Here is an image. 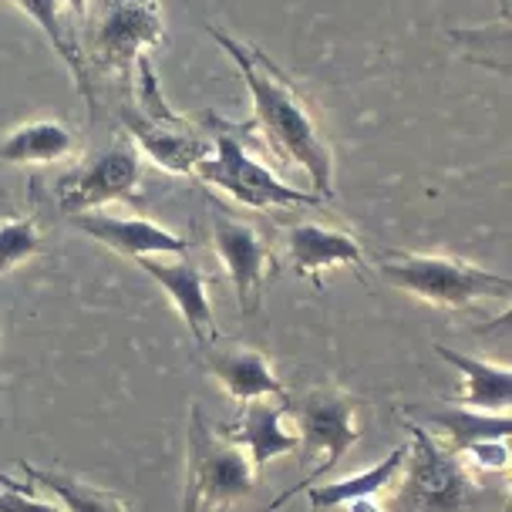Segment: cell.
Wrapping results in <instances>:
<instances>
[{
	"label": "cell",
	"mask_w": 512,
	"mask_h": 512,
	"mask_svg": "<svg viewBox=\"0 0 512 512\" xmlns=\"http://www.w3.org/2000/svg\"><path fill=\"white\" fill-rule=\"evenodd\" d=\"M0 512H64L34 496V489H0Z\"/></svg>",
	"instance_id": "obj_24"
},
{
	"label": "cell",
	"mask_w": 512,
	"mask_h": 512,
	"mask_svg": "<svg viewBox=\"0 0 512 512\" xmlns=\"http://www.w3.org/2000/svg\"><path fill=\"white\" fill-rule=\"evenodd\" d=\"M209 38L223 48V54L243 75L253 98V125L263 132L270 149L304 172L314 196L334 199V152L304 95L260 48L226 31H216V27H209Z\"/></svg>",
	"instance_id": "obj_1"
},
{
	"label": "cell",
	"mask_w": 512,
	"mask_h": 512,
	"mask_svg": "<svg viewBox=\"0 0 512 512\" xmlns=\"http://www.w3.org/2000/svg\"><path fill=\"white\" fill-rule=\"evenodd\" d=\"M68 219L78 233L91 236L95 243L108 246L112 253L128 256V260H145V256H186L189 250L186 236L145 216L91 209V213H78Z\"/></svg>",
	"instance_id": "obj_11"
},
{
	"label": "cell",
	"mask_w": 512,
	"mask_h": 512,
	"mask_svg": "<svg viewBox=\"0 0 512 512\" xmlns=\"http://www.w3.org/2000/svg\"><path fill=\"white\" fill-rule=\"evenodd\" d=\"M408 415H415L418 422H422V428H435V432L442 435L445 448H452L455 455L475 442L509 438L512 432L509 411H475L462 405H442V408L411 405Z\"/></svg>",
	"instance_id": "obj_18"
},
{
	"label": "cell",
	"mask_w": 512,
	"mask_h": 512,
	"mask_svg": "<svg viewBox=\"0 0 512 512\" xmlns=\"http://www.w3.org/2000/svg\"><path fill=\"white\" fill-rule=\"evenodd\" d=\"M88 38L95 61L115 71H135V64L152 58L166 41V14L159 0H105Z\"/></svg>",
	"instance_id": "obj_9"
},
{
	"label": "cell",
	"mask_w": 512,
	"mask_h": 512,
	"mask_svg": "<svg viewBox=\"0 0 512 512\" xmlns=\"http://www.w3.org/2000/svg\"><path fill=\"white\" fill-rule=\"evenodd\" d=\"M213 253L223 263V273L236 294V307L243 314H256L263 307V294H267V280L273 270L270 246L260 230L236 216H219L213 226Z\"/></svg>",
	"instance_id": "obj_10"
},
{
	"label": "cell",
	"mask_w": 512,
	"mask_h": 512,
	"mask_svg": "<svg viewBox=\"0 0 512 512\" xmlns=\"http://www.w3.org/2000/svg\"><path fill=\"white\" fill-rule=\"evenodd\" d=\"M78 152V135L61 118H27L0 135V169L4 166H54Z\"/></svg>",
	"instance_id": "obj_15"
},
{
	"label": "cell",
	"mask_w": 512,
	"mask_h": 512,
	"mask_svg": "<svg viewBox=\"0 0 512 512\" xmlns=\"http://www.w3.org/2000/svg\"><path fill=\"white\" fill-rule=\"evenodd\" d=\"M58 4H61L64 17H68L71 24H75V21H85V17L91 14V0H58Z\"/></svg>",
	"instance_id": "obj_25"
},
{
	"label": "cell",
	"mask_w": 512,
	"mask_h": 512,
	"mask_svg": "<svg viewBox=\"0 0 512 512\" xmlns=\"http://www.w3.org/2000/svg\"><path fill=\"white\" fill-rule=\"evenodd\" d=\"M411 442L405 445V489L401 506L418 512H459L475 499V482L465 462L452 448H445L422 425H411Z\"/></svg>",
	"instance_id": "obj_7"
},
{
	"label": "cell",
	"mask_w": 512,
	"mask_h": 512,
	"mask_svg": "<svg viewBox=\"0 0 512 512\" xmlns=\"http://www.w3.org/2000/svg\"><path fill=\"white\" fill-rule=\"evenodd\" d=\"M290 415H294V432H297L300 479L294 489H287L263 512L280 509L297 492L320 482L361 442V425L354 418L358 415V401L337 388H310L300 398H290Z\"/></svg>",
	"instance_id": "obj_4"
},
{
	"label": "cell",
	"mask_w": 512,
	"mask_h": 512,
	"mask_svg": "<svg viewBox=\"0 0 512 512\" xmlns=\"http://www.w3.org/2000/svg\"><path fill=\"white\" fill-rule=\"evenodd\" d=\"M4 216H11V213H7V206H4V203H0V219H4Z\"/></svg>",
	"instance_id": "obj_28"
},
{
	"label": "cell",
	"mask_w": 512,
	"mask_h": 512,
	"mask_svg": "<svg viewBox=\"0 0 512 512\" xmlns=\"http://www.w3.org/2000/svg\"><path fill=\"white\" fill-rule=\"evenodd\" d=\"M401 469H405V445L391 448V452L384 455L378 465H371V469H364L358 475H347V479H334V482H314V486L304 492L317 512L320 509L331 512V509L347 506V502H354V499H378L381 492L398 486Z\"/></svg>",
	"instance_id": "obj_19"
},
{
	"label": "cell",
	"mask_w": 512,
	"mask_h": 512,
	"mask_svg": "<svg viewBox=\"0 0 512 512\" xmlns=\"http://www.w3.org/2000/svg\"><path fill=\"white\" fill-rule=\"evenodd\" d=\"M213 152L196 166L199 182L213 186L219 192L240 203L253 213H267V209H287V206H324V199L314 196L310 189H297L283 182L270 166H263L256 155L246 149V142L236 135V128L219 125L213 135Z\"/></svg>",
	"instance_id": "obj_6"
},
{
	"label": "cell",
	"mask_w": 512,
	"mask_h": 512,
	"mask_svg": "<svg viewBox=\"0 0 512 512\" xmlns=\"http://www.w3.org/2000/svg\"><path fill=\"white\" fill-rule=\"evenodd\" d=\"M435 354L462 378V391L452 405L475 411H509L512 405V368L509 364L462 354L448 344H435Z\"/></svg>",
	"instance_id": "obj_16"
},
{
	"label": "cell",
	"mask_w": 512,
	"mask_h": 512,
	"mask_svg": "<svg viewBox=\"0 0 512 512\" xmlns=\"http://www.w3.org/2000/svg\"><path fill=\"white\" fill-rule=\"evenodd\" d=\"M41 253V230L31 216L0 219V277Z\"/></svg>",
	"instance_id": "obj_22"
},
{
	"label": "cell",
	"mask_w": 512,
	"mask_h": 512,
	"mask_svg": "<svg viewBox=\"0 0 512 512\" xmlns=\"http://www.w3.org/2000/svg\"><path fill=\"white\" fill-rule=\"evenodd\" d=\"M256 486V469L240 445L206 422L203 408L189 411V452L182 512H230Z\"/></svg>",
	"instance_id": "obj_5"
},
{
	"label": "cell",
	"mask_w": 512,
	"mask_h": 512,
	"mask_svg": "<svg viewBox=\"0 0 512 512\" xmlns=\"http://www.w3.org/2000/svg\"><path fill=\"white\" fill-rule=\"evenodd\" d=\"M142 273L149 277L162 294L169 297V304L176 307L182 324L189 327V334L196 337L199 347L216 341V310L206 290V273L189 263L186 256H145L135 260Z\"/></svg>",
	"instance_id": "obj_12"
},
{
	"label": "cell",
	"mask_w": 512,
	"mask_h": 512,
	"mask_svg": "<svg viewBox=\"0 0 512 512\" xmlns=\"http://www.w3.org/2000/svg\"><path fill=\"white\" fill-rule=\"evenodd\" d=\"M378 273L384 283H391L401 294L442 310H465L472 304L506 300L512 294L509 277L448 253L388 250L381 253Z\"/></svg>",
	"instance_id": "obj_2"
},
{
	"label": "cell",
	"mask_w": 512,
	"mask_h": 512,
	"mask_svg": "<svg viewBox=\"0 0 512 512\" xmlns=\"http://www.w3.org/2000/svg\"><path fill=\"white\" fill-rule=\"evenodd\" d=\"M21 469L38 489H48L51 496L61 502L64 512H128L125 502L108 489H95V486H88V482L68 479V475H61V472L38 469V465H31V462H21Z\"/></svg>",
	"instance_id": "obj_21"
},
{
	"label": "cell",
	"mask_w": 512,
	"mask_h": 512,
	"mask_svg": "<svg viewBox=\"0 0 512 512\" xmlns=\"http://www.w3.org/2000/svg\"><path fill=\"white\" fill-rule=\"evenodd\" d=\"M459 459L472 469L486 472V475H506L509 472V438H489V442H475L469 448H462Z\"/></svg>",
	"instance_id": "obj_23"
},
{
	"label": "cell",
	"mask_w": 512,
	"mask_h": 512,
	"mask_svg": "<svg viewBox=\"0 0 512 512\" xmlns=\"http://www.w3.org/2000/svg\"><path fill=\"white\" fill-rule=\"evenodd\" d=\"M0 489H34V486H21V482L11 479L7 472H0Z\"/></svg>",
	"instance_id": "obj_27"
},
{
	"label": "cell",
	"mask_w": 512,
	"mask_h": 512,
	"mask_svg": "<svg viewBox=\"0 0 512 512\" xmlns=\"http://www.w3.org/2000/svg\"><path fill=\"white\" fill-rule=\"evenodd\" d=\"M287 260L300 277L317 280L320 273L337 267H361L364 250L358 236L324 223H294L287 230Z\"/></svg>",
	"instance_id": "obj_14"
},
{
	"label": "cell",
	"mask_w": 512,
	"mask_h": 512,
	"mask_svg": "<svg viewBox=\"0 0 512 512\" xmlns=\"http://www.w3.org/2000/svg\"><path fill=\"white\" fill-rule=\"evenodd\" d=\"M287 415L290 398H256L240 405L233 422L219 425V432L233 445H240L253 469L260 472L263 465L297 452V432L287 428Z\"/></svg>",
	"instance_id": "obj_13"
},
{
	"label": "cell",
	"mask_w": 512,
	"mask_h": 512,
	"mask_svg": "<svg viewBox=\"0 0 512 512\" xmlns=\"http://www.w3.org/2000/svg\"><path fill=\"white\" fill-rule=\"evenodd\" d=\"M11 7H17L27 21H34L41 27V34L48 38V44L54 48V54L68 64L71 78L78 81V91L88 98L91 105V88H88V64H85V51H81V41L75 34V27L68 24L58 0H7Z\"/></svg>",
	"instance_id": "obj_20"
},
{
	"label": "cell",
	"mask_w": 512,
	"mask_h": 512,
	"mask_svg": "<svg viewBox=\"0 0 512 512\" xmlns=\"http://www.w3.org/2000/svg\"><path fill=\"white\" fill-rule=\"evenodd\" d=\"M132 75L135 102L125 112V139L159 169L172 172V176H192L199 162L213 152V139L206 132H199V128H192L189 118L179 115L166 102L152 58H142Z\"/></svg>",
	"instance_id": "obj_3"
},
{
	"label": "cell",
	"mask_w": 512,
	"mask_h": 512,
	"mask_svg": "<svg viewBox=\"0 0 512 512\" xmlns=\"http://www.w3.org/2000/svg\"><path fill=\"white\" fill-rule=\"evenodd\" d=\"M341 512H388V509H384L378 499H354V502H347V506H341Z\"/></svg>",
	"instance_id": "obj_26"
},
{
	"label": "cell",
	"mask_w": 512,
	"mask_h": 512,
	"mask_svg": "<svg viewBox=\"0 0 512 512\" xmlns=\"http://www.w3.org/2000/svg\"><path fill=\"white\" fill-rule=\"evenodd\" d=\"M142 155L132 142L118 139L95 155H88L85 162H78L68 172L54 196H58V209L64 216L91 213V209H105L118 203V199H132L142 186Z\"/></svg>",
	"instance_id": "obj_8"
},
{
	"label": "cell",
	"mask_w": 512,
	"mask_h": 512,
	"mask_svg": "<svg viewBox=\"0 0 512 512\" xmlns=\"http://www.w3.org/2000/svg\"><path fill=\"white\" fill-rule=\"evenodd\" d=\"M209 371L236 405L256 398H290L287 384L277 378L270 358L256 347H230V351L209 354Z\"/></svg>",
	"instance_id": "obj_17"
}]
</instances>
